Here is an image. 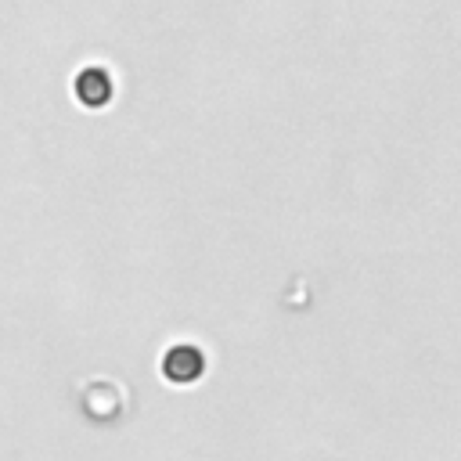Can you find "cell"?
I'll return each mask as SVG.
<instances>
[{
  "mask_svg": "<svg viewBox=\"0 0 461 461\" xmlns=\"http://www.w3.org/2000/svg\"><path fill=\"white\" fill-rule=\"evenodd\" d=\"M72 94L86 104V108H104L112 101V72L101 65H86L79 68V76L72 79Z\"/></svg>",
  "mask_w": 461,
  "mask_h": 461,
  "instance_id": "6da1fadb",
  "label": "cell"
}]
</instances>
